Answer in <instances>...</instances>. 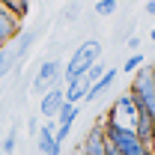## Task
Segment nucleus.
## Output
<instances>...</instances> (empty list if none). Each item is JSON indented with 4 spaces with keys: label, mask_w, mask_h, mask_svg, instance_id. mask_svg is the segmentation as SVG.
Returning a JSON list of instances; mask_svg holds the SVG:
<instances>
[{
    "label": "nucleus",
    "mask_w": 155,
    "mask_h": 155,
    "mask_svg": "<svg viewBox=\"0 0 155 155\" xmlns=\"http://www.w3.org/2000/svg\"><path fill=\"white\" fill-rule=\"evenodd\" d=\"M98 122H101L104 140H107L119 155H152V146H149V143H143V140L134 134V128H131V125L119 122V119L110 116V114H104V119L98 116Z\"/></svg>",
    "instance_id": "1"
},
{
    "label": "nucleus",
    "mask_w": 155,
    "mask_h": 155,
    "mask_svg": "<svg viewBox=\"0 0 155 155\" xmlns=\"http://www.w3.org/2000/svg\"><path fill=\"white\" fill-rule=\"evenodd\" d=\"M128 96L134 101L137 114H146V116L155 119V72H152V66H140L134 72Z\"/></svg>",
    "instance_id": "2"
},
{
    "label": "nucleus",
    "mask_w": 155,
    "mask_h": 155,
    "mask_svg": "<svg viewBox=\"0 0 155 155\" xmlns=\"http://www.w3.org/2000/svg\"><path fill=\"white\" fill-rule=\"evenodd\" d=\"M101 60V42L98 39H87L75 48V54L69 57V63L63 66V84L66 81H75V78H84L87 69Z\"/></svg>",
    "instance_id": "3"
},
{
    "label": "nucleus",
    "mask_w": 155,
    "mask_h": 155,
    "mask_svg": "<svg viewBox=\"0 0 155 155\" xmlns=\"http://www.w3.org/2000/svg\"><path fill=\"white\" fill-rule=\"evenodd\" d=\"M57 84H63V63H60L57 57H51V60H45V63L39 66L36 81H33V90H36V93H45V90H51V87H57Z\"/></svg>",
    "instance_id": "4"
},
{
    "label": "nucleus",
    "mask_w": 155,
    "mask_h": 155,
    "mask_svg": "<svg viewBox=\"0 0 155 155\" xmlns=\"http://www.w3.org/2000/svg\"><path fill=\"white\" fill-rule=\"evenodd\" d=\"M78 116H81V104H69V101H66V104L60 107V114L54 116V122H57V140H60V143H66V137L72 134Z\"/></svg>",
    "instance_id": "5"
},
{
    "label": "nucleus",
    "mask_w": 155,
    "mask_h": 155,
    "mask_svg": "<svg viewBox=\"0 0 155 155\" xmlns=\"http://www.w3.org/2000/svg\"><path fill=\"white\" fill-rule=\"evenodd\" d=\"M78 155H107V140H104V131H101V122L98 119H96V125L84 134Z\"/></svg>",
    "instance_id": "6"
},
{
    "label": "nucleus",
    "mask_w": 155,
    "mask_h": 155,
    "mask_svg": "<svg viewBox=\"0 0 155 155\" xmlns=\"http://www.w3.org/2000/svg\"><path fill=\"white\" fill-rule=\"evenodd\" d=\"M66 104V98H63V84L57 87H51V90H45L42 93V101H39V114L45 116V119H54L60 114V107Z\"/></svg>",
    "instance_id": "7"
},
{
    "label": "nucleus",
    "mask_w": 155,
    "mask_h": 155,
    "mask_svg": "<svg viewBox=\"0 0 155 155\" xmlns=\"http://www.w3.org/2000/svg\"><path fill=\"white\" fill-rule=\"evenodd\" d=\"M107 114L116 116V119H119V122H125V125H131V122H134V116H137V107H134V101H131L128 93H119V96L114 98V104L107 107Z\"/></svg>",
    "instance_id": "8"
},
{
    "label": "nucleus",
    "mask_w": 155,
    "mask_h": 155,
    "mask_svg": "<svg viewBox=\"0 0 155 155\" xmlns=\"http://www.w3.org/2000/svg\"><path fill=\"white\" fill-rule=\"evenodd\" d=\"M116 78H119V69H107L101 78H96L90 87H87V96H84V101H98V98L104 96L110 87L116 84Z\"/></svg>",
    "instance_id": "9"
},
{
    "label": "nucleus",
    "mask_w": 155,
    "mask_h": 155,
    "mask_svg": "<svg viewBox=\"0 0 155 155\" xmlns=\"http://www.w3.org/2000/svg\"><path fill=\"white\" fill-rule=\"evenodd\" d=\"M21 30H24V27H21L3 6H0V48H3V45H12V39L18 36Z\"/></svg>",
    "instance_id": "10"
},
{
    "label": "nucleus",
    "mask_w": 155,
    "mask_h": 155,
    "mask_svg": "<svg viewBox=\"0 0 155 155\" xmlns=\"http://www.w3.org/2000/svg\"><path fill=\"white\" fill-rule=\"evenodd\" d=\"M87 87H90V81H87V78L66 81V84H63V98H66L69 104H78V101H84V96H87Z\"/></svg>",
    "instance_id": "11"
},
{
    "label": "nucleus",
    "mask_w": 155,
    "mask_h": 155,
    "mask_svg": "<svg viewBox=\"0 0 155 155\" xmlns=\"http://www.w3.org/2000/svg\"><path fill=\"white\" fill-rule=\"evenodd\" d=\"M152 125H155V119H152V116H146V114H137L134 122H131L134 134L140 137L143 143H149V146H152Z\"/></svg>",
    "instance_id": "12"
},
{
    "label": "nucleus",
    "mask_w": 155,
    "mask_h": 155,
    "mask_svg": "<svg viewBox=\"0 0 155 155\" xmlns=\"http://www.w3.org/2000/svg\"><path fill=\"white\" fill-rule=\"evenodd\" d=\"M12 42H15V48H12V51H15V63H21V60L27 57V51L33 48V42H36V33H33V30H21V33L12 39Z\"/></svg>",
    "instance_id": "13"
},
{
    "label": "nucleus",
    "mask_w": 155,
    "mask_h": 155,
    "mask_svg": "<svg viewBox=\"0 0 155 155\" xmlns=\"http://www.w3.org/2000/svg\"><path fill=\"white\" fill-rule=\"evenodd\" d=\"M0 6H3L12 18L18 21V24H24V18L30 15V0H3Z\"/></svg>",
    "instance_id": "14"
},
{
    "label": "nucleus",
    "mask_w": 155,
    "mask_h": 155,
    "mask_svg": "<svg viewBox=\"0 0 155 155\" xmlns=\"http://www.w3.org/2000/svg\"><path fill=\"white\" fill-rule=\"evenodd\" d=\"M15 51H12V45H3L0 48V78H9L15 72Z\"/></svg>",
    "instance_id": "15"
},
{
    "label": "nucleus",
    "mask_w": 155,
    "mask_h": 155,
    "mask_svg": "<svg viewBox=\"0 0 155 155\" xmlns=\"http://www.w3.org/2000/svg\"><path fill=\"white\" fill-rule=\"evenodd\" d=\"M15 146H18V128H9L6 137H3V155H12Z\"/></svg>",
    "instance_id": "16"
},
{
    "label": "nucleus",
    "mask_w": 155,
    "mask_h": 155,
    "mask_svg": "<svg viewBox=\"0 0 155 155\" xmlns=\"http://www.w3.org/2000/svg\"><path fill=\"white\" fill-rule=\"evenodd\" d=\"M116 3H119V0H98V3H96V15H98V18L114 15V12H116Z\"/></svg>",
    "instance_id": "17"
},
{
    "label": "nucleus",
    "mask_w": 155,
    "mask_h": 155,
    "mask_svg": "<svg viewBox=\"0 0 155 155\" xmlns=\"http://www.w3.org/2000/svg\"><path fill=\"white\" fill-rule=\"evenodd\" d=\"M143 54H131V57L125 60V63H122V72H125V75H131V72H137V69H140V66H143Z\"/></svg>",
    "instance_id": "18"
},
{
    "label": "nucleus",
    "mask_w": 155,
    "mask_h": 155,
    "mask_svg": "<svg viewBox=\"0 0 155 155\" xmlns=\"http://www.w3.org/2000/svg\"><path fill=\"white\" fill-rule=\"evenodd\" d=\"M104 72H107V66H104V63H93V66L87 69V75H84V78H87V81L93 84V81H96V78H101Z\"/></svg>",
    "instance_id": "19"
},
{
    "label": "nucleus",
    "mask_w": 155,
    "mask_h": 155,
    "mask_svg": "<svg viewBox=\"0 0 155 155\" xmlns=\"http://www.w3.org/2000/svg\"><path fill=\"white\" fill-rule=\"evenodd\" d=\"M27 131H30V137H36V131H39V122L33 119V116L27 119Z\"/></svg>",
    "instance_id": "20"
},
{
    "label": "nucleus",
    "mask_w": 155,
    "mask_h": 155,
    "mask_svg": "<svg viewBox=\"0 0 155 155\" xmlns=\"http://www.w3.org/2000/svg\"><path fill=\"white\" fill-rule=\"evenodd\" d=\"M143 12H146V15L152 18V15H155V0H146V6H143Z\"/></svg>",
    "instance_id": "21"
},
{
    "label": "nucleus",
    "mask_w": 155,
    "mask_h": 155,
    "mask_svg": "<svg viewBox=\"0 0 155 155\" xmlns=\"http://www.w3.org/2000/svg\"><path fill=\"white\" fill-rule=\"evenodd\" d=\"M60 152H63V143H54L48 152H42V155H60Z\"/></svg>",
    "instance_id": "22"
},
{
    "label": "nucleus",
    "mask_w": 155,
    "mask_h": 155,
    "mask_svg": "<svg viewBox=\"0 0 155 155\" xmlns=\"http://www.w3.org/2000/svg\"><path fill=\"white\" fill-rule=\"evenodd\" d=\"M107 155H119V152L114 149V146H110V143H107Z\"/></svg>",
    "instance_id": "23"
},
{
    "label": "nucleus",
    "mask_w": 155,
    "mask_h": 155,
    "mask_svg": "<svg viewBox=\"0 0 155 155\" xmlns=\"http://www.w3.org/2000/svg\"><path fill=\"white\" fill-rule=\"evenodd\" d=\"M0 3H3V0H0Z\"/></svg>",
    "instance_id": "24"
}]
</instances>
